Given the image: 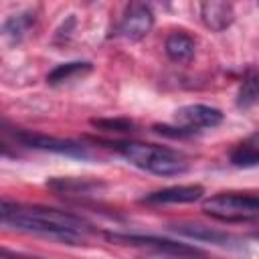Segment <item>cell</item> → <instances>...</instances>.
I'll return each mask as SVG.
<instances>
[{
	"mask_svg": "<svg viewBox=\"0 0 259 259\" xmlns=\"http://www.w3.org/2000/svg\"><path fill=\"white\" fill-rule=\"evenodd\" d=\"M0 223L26 233L57 239L69 245L83 243L87 231V225L75 214L45 206H28L10 200H0Z\"/></svg>",
	"mask_w": 259,
	"mask_h": 259,
	"instance_id": "1",
	"label": "cell"
},
{
	"mask_svg": "<svg viewBox=\"0 0 259 259\" xmlns=\"http://www.w3.org/2000/svg\"><path fill=\"white\" fill-rule=\"evenodd\" d=\"M113 146L130 164L158 176H176L188 170L186 160L178 152L164 146L142 142H117Z\"/></svg>",
	"mask_w": 259,
	"mask_h": 259,
	"instance_id": "2",
	"label": "cell"
},
{
	"mask_svg": "<svg viewBox=\"0 0 259 259\" xmlns=\"http://www.w3.org/2000/svg\"><path fill=\"white\" fill-rule=\"evenodd\" d=\"M202 210L225 223H245L255 221L259 214V200L255 194L241 192H221L202 202Z\"/></svg>",
	"mask_w": 259,
	"mask_h": 259,
	"instance_id": "3",
	"label": "cell"
},
{
	"mask_svg": "<svg viewBox=\"0 0 259 259\" xmlns=\"http://www.w3.org/2000/svg\"><path fill=\"white\" fill-rule=\"evenodd\" d=\"M174 121L176 127L182 136L198 132V130H212L223 121V113L217 107L210 105H202V103H190L184 105L180 109H176L174 113Z\"/></svg>",
	"mask_w": 259,
	"mask_h": 259,
	"instance_id": "4",
	"label": "cell"
},
{
	"mask_svg": "<svg viewBox=\"0 0 259 259\" xmlns=\"http://www.w3.org/2000/svg\"><path fill=\"white\" fill-rule=\"evenodd\" d=\"M14 140L22 146L34 148V150H45V152H57L65 156H75V158H89V152L83 144L73 142V140H63V138H53L36 132H24V130H14L12 132Z\"/></svg>",
	"mask_w": 259,
	"mask_h": 259,
	"instance_id": "5",
	"label": "cell"
},
{
	"mask_svg": "<svg viewBox=\"0 0 259 259\" xmlns=\"http://www.w3.org/2000/svg\"><path fill=\"white\" fill-rule=\"evenodd\" d=\"M152 26H154L152 8L144 2H132L125 6V12L117 24V34H121L127 40H140L152 30Z\"/></svg>",
	"mask_w": 259,
	"mask_h": 259,
	"instance_id": "6",
	"label": "cell"
},
{
	"mask_svg": "<svg viewBox=\"0 0 259 259\" xmlns=\"http://www.w3.org/2000/svg\"><path fill=\"white\" fill-rule=\"evenodd\" d=\"M113 243L121 245H136V247H154L158 253H170V255H198L200 251L196 247L176 243L170 239H160V237H142V235H105Z\"/></svg>",
	"mask_w": 259,
	"mask_h": 259,
	"instance_id": "7",
	"label": "cell"
},
{
	"mask_svg": "<svg viewBox=\"0 0 259 259\" xmlns=\"http://www.w3.org/2000/svg\"><path fill=\"white\" fill-rule=\"evenodd\" d=\"M204 194V188L200 184H180V186H168L156 192H150L142 198V202L148 204H176V202H194L200 200Z\"/></svg>",
	"mask_w": 259,
	"mask_h": 259,
	"instance_id": "8",
	"label": "cell"
},
{
	"mask_svg": "<svg viewBox=\"0 0 259 259\" xmlns=\"http://www.w3.org/2000/svg\"><path fill=\"white\" fill-rule=\"evenodd\" d=\"M200 18L210 30L221 32L227 26H231V22L235 18V10H233V4H229V2L210 0V2L200 4Z\"/></svg>",
	"mask_w": 259,
	"mask_h": 259,
	"instance_id": "9",
	"label": "cell"
},
{
	"mask_svg": "<svg viewBox=\"0 0 259 259\" xmlns=\"http://www.w3.org/2000/svg\"><path fill=\"white\" fill-rule=\"evenodd\" d=\"M166 55L176 63H188L194 57V40L186 32H172L164 42Z\"/></svg>",
	"mask_w": 259,
	"mask_h": 259,
	"instance_id": "10",
	"label": "cell"
},
{
	"mask_svg": "<svg viewBox=\"0 0 259 259\" xmlns=\"http://www.w3.org/2000/svg\"><path fill=\"white\" fill-rule=\"evenodd\" d=\"M89 71H91V63H81V61L63 63V65H57L47 75V83L49 85H61V83H67V81H71L75 77H83Z\"/></svg>",
	"mask_w": 259,
	"mask_h": 259,
	"instance_id": "11",
	"label": "cell"
},
{
	"mask_svg": "<svg viewBox=\"0 0 259 259\" xmlns=\"http://www.w3.org/2000/svg\"><path fill=\"white\" fill-rule=\"evenodd\" d=\"M231 162L239 168H253L259 162V148H257V134L241 142L233 152H231Z\"/></svg>",
	"mask_w": 259,
	"mask_h": 259,
	"instance_id": "12",
	"label": "cell"
},
{
	"mask_svg": "<svg viewBox=\"0 0 259 259\" xmlns=\"http://www.w3.org/2000/svg\"><path fill=\"white\" fill-rule=\"evenodd\" d=\"M176 231L182 233V235H186V237L210 241V243H217V245H225L229 241V235L219 233V231H212V229L202 227V225H176Z\"/></svg>",
	"mask_w": 259,
	"mask_h": 259,
	"instance_id": "13",
	"label": "cell"
},
{
	"mask_svg": "<svg viewBox=\"0 0 259 259\" xmlns=\"http://www.w3.org/2000/svg\"><path fill=\"white\" fill-rule=\"evenodd\" d=\"M257 95H259V89H257V75L255 73H249L239 89V97H237V105L241 109H249L255 105L257 101Z\"/></svg>",
	"mask_w": 259,
	"mask_h": 259,
	"instance_id": "14",
	"label": "cell"
},
{
	"mask_svg": "<svg viewBox=\"0 0 259 259\" xmlns=\"http://www.w3.org/2000/svg\"><path fill=\"white\" fill-rule=\"evenodd\" d=\"M34 22V14H18V16H12L8 22H6V26H4V32L6 34H10V36H14V38H18L20 34H24L26 32V28L30 26Z\"/></svg>",
	"mask_w": 259,
	"mask_h": 259,
	"instance_id": "15",
	"label": "cell"
},
{
	"mask_svg": "<svg viewBox=\"0 0 259 259\" xmlns=\"http://www.w3.org/2000/svg\"><path fill=\"white\" fill-rule=\"evenodd\" d=\"M91 123L105 132H132L134 130V123L130 119H93Z\"/></svg>",
	"mask_w": 259,
	"mask_h": 259,
	"instance_id": "16",
	"label": "cell"
},
{
	"mask_svg": "<svg viewBox=\"0 0 259 259\" xmlns=\"http://www.w3.org/2000/svg\"><path fill=\"white\" fill-rule=\"evenodd\" d=\"M148 259H188V255H170V253H158V255L148 257Z\"/></svg>",
	"mask_w": 259,
	"mask_h": 259,
	"instance_id": "17",
	"label": "cell"
}]
</instances>
